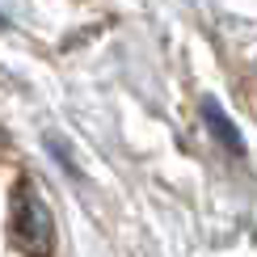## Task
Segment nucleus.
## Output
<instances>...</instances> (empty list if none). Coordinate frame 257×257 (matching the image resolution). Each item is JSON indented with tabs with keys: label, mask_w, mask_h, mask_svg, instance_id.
<instances>
[{
	"label": "nucleus",
	"mask_w": 257,
	"mask_h": 257,
	"mask_svg": "<svg viewBox=\"0 0 257 257\" xmlns=\"http://www.w3.org/2000/svg\"><path fill=\"white\" fill-rule=\"evenodd\" d=\"M253 240H257V232H253Z\"/></svg>",
	"instance_id": "4"
},
{
	"label": "nucleus",
	"mask_w": 257,
	"mask_h": 257,
	"mask_svg": "<svg viewBox=\"0 0 257 257\" xmlns=\"http://www.w3.org/2000/svg\"><path fill=\"white\" fill-rule=\"evenodd\" d=\"M198 114H202V122H207V135L215 139V144H219L228 156H244V152H249V148H244V135H240V126L228 118V110H223V105H219L215 97H202Z\"/></svg>",
	"instance_id": "2"
},
{
	"label": "nucleus",
	"mask_w": 257,
	"mask_h": 257,
	"mask_svg": "<svg viewBox=\"0 0 257 257\" xmlns=\"http://www.w3.org/2000/svg\"><path fill=\"white\" fill-rule=\"evenodd\" d=\"M9 240L26 257H47L55 244V219L34 181H17L13 198H9Z\"/></svg>",
	"instance_id": "1"
},
{
	"label": "nucleus",
	"mask_w": 257,
	"mask_h": 257,
	"mask_svg": "<svg viewBox=\"0 0 257 257\" xmlns=\"http://www.w3.org/2000/svg\"><path fill=\"white\" fill-rule=\"evenodd\" d=\"M47 148H51V152H55V156H59V165H63V169H68V173H72V177H80V165H76V156H72V152H68V144H63V139H59V135H47Z\"/></svg>",
	"instance_id": "3"
}]
</instances>
